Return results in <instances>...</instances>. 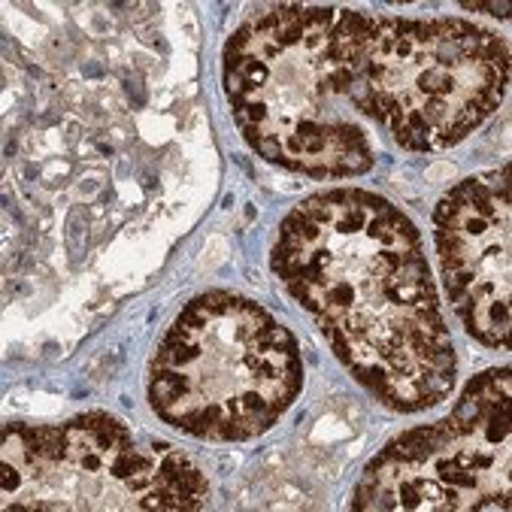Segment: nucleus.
Returning <instances> with one entry per match:
<instances>
[{"instance_id": "1", "label": "nucleus", "mask_w": 512, "mask_h": 512, "mask_svg": "<svg viewBox=\"0 0 512 512\" xmlns=\"http://www.w3.org/2000/svg\"><path fill=\"white\" fill-rule=\"evenodd\" d=\"M273 270L346 370L397 413L449 397L455 346L416 225L367 191L303 200L282 222Z\"/></svg>"}, {"instance_id": "2", "label": "nucleus", "mask_w": 512, "mask_h": 512, "mask_svg": "<svg viewBox=\"0 0 512 512\" xmlns=\"http://www.w3.org/2000/svg\"><path fill=\"white\" fill-rule=\"evenodd\" d=\"M328 52L352 73V110L413 152H440L476 131L506 94V43L464 19H370L340 10Z\"/></svg>"}, {"instance_id": "3", "label": "nucleus", "mask_w": 512, "mask_h": 512, "mask_svg": "<svg viewBox=\"0 0 512 512\" xmlns=\"http://www.w3.org/2000/svg\"><path fill=\"white\" fill-rule=\"evenodd\" d=\"M334 16L325 7H270L225 49L228 104L246 143L319 179L358 176L373 164L364 128L343 110L352 73L328 52Z\"/></svg>"}, {"instance_id": "4", "label": "nucleus", "mask_w": 512, "mask_h": 512, "mask_svg": "<svg viewBox=\"0 0 512 512\" xmlns=\"http://www.w3.org/2000/svg\"><path fill=\"white\" fill-rule=\"evenodd\" d=\"M297 391L291 334L258 303L225 291L185 306L149 373L152 406L167 425L222 443L264 434Z\"/></svg>"}, {"instance_id": "5", "label": "nucleus", "mask_w": 512, "mask_h": 512, "mask_svg": "<svg viewBox=\"0 0 512 512\" xmlns=\"http://www.w3.org/2000/svg\"><path fill=\"white\" fill-rule=\"evenodd\" d=\"M443 279L464 328L509 346V167L461 182L434 213Z\"/></svg>"}, {"instance_id": "6", "label": "nucleus", "mask_w": 512, "mask_h": 512, "mask_svg": "<svg viewBox=\"0 0 512 512\" xmlns=\"http://www.w3.org/2000/svg\"><path fill=\"white\" fill-rule=\"evenodd\" d=\"M464 10H470V13H491V16H497V19H509V4H464Z\"/></svg>"}]
</instances>
